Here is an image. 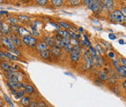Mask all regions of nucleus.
<instances>
[{"instance_id": "bb28decb", "label": "nucleus", "mask_w": 126, "mask_h": 107, "mask_svg": "<svg viewBox=\"0 0 126 107\" xmlns=\"http://www.w3.org/2000/svg\"><path fill=\"white\" fill-rule=\"evenodd\" d=\"M18 19H19V21H23V22L28 21V20H29V18H28L27 16H25V15H19V16H18Z\"/></svg>"}, {"instance_id": "a878e982", "label": "nucleus", "mask_w": 126, "mask_h": 107, "mask_svg": "<svg viewBox=\"0 0 126 107\" xmlns=\"http://www.w3.org/2000/svg\"><path fill=\"white\" fill-rule=\"evenodd\" d=\"M31 29H32V34H33L34 36H38L39 34H38V29H37V27H36V25L31 26Z\"/></svg>"}, {"instance_id": "423d86ee", "label": "nucleus", "mask_w": 126, "mask_h": 107, "mask_svg": "<svg viewBox=\"0 0 126 107\" xmlns=\"http://www.w3.org/2000/svg\"><path fill=\"white\" fill-rule=\"evenodd\" d=\"M99 4H100L99 1H91V5L88 8L91 9L93 12L96 13L99 10Z\"/></svg>"}, {"instance_id": "72a5a7b5", "label": "nucleus", "mask_w": 126, "mask_h": 107, "mask_svg": "<svg viewBox=\"0 0 126 107\" xmlns=\"http://www.w3.org/2000/svg\"><path fill=\"white\" fill-rule=\"evenodd\" d=\"M112 63H113L114 66H115V68H117L118 67L120 66V61H118L117 59L113 60V61H112Z\"/></svg>"}, {"instance_id": "13d9d810", "label": "nucleus", "mask_w": 126, "mask_h": 107, "mask_svg": "<svg viewBox=\"0 0 126 107\" xmlns=\"http://www.w3.org/2000/svg\"><path fill=\"white\" fill-rule=\"evenodd\" d=\"M2 2H4V1H2V0H0V3H2Z\"/></svg>"}, {"instance_id": "b1692460", "label": "nucleus", "mask_w": 126, "mask_h": 107, "mask_svg": "<svg viewBox=\"0 0 126 107\" xmlns=\"http://www.w3.org/2000/svg\"><path fill=\"white\" fill-rule=\"evenodd\" d=\"M73 47H74V46H73L72 44H70V43L68 45H67L66 47H64V50H65L66 52L69 53V52H71V51L73 50Z\"/></svg>"}, {"instance_id": "cd10ccee", "label": "nucleus", "mask_w": 126, "mask_h": 107, "mask_svg": "<svg viewBox=\"0 0 126 107\" xmlns=\"http://www.w3.org/2000/svg\"><path fill=\"white\" fill-rule=\"evenodd\" d=\"M95 50H96V53H104L103 48L101 47L99 44H96V45L95 46Z\"/></svg>"}, {"instance_id": "79ce46f5", "label": "nucleus", "mask_w": 126, "mask_h": 107, "mask_svg": "<svg viewBox=\"0 0 126 107\" xmlns=\"http://www.w3.org/2000/svg\"><path fill=\"white\" fill-rule=\"evenodd\" d=\"M6 58V56L4 55V53L0 51V58Z\"/></svg>"}, {"instance_id": "4d7b16f0", "label": "nucleus", "mask_w": 126, "mask_h": 107, "mask_svg": "<svg viewBox=\"0 0 126 107\" xmlns=\"http://www.w3.org/2000/svg\"><path fill=\"white\" fill-rule=\"evenodd\" d=\"M79 30H80V31H83V28H79Z\"/></svg>"}, {"instance_id": "864d4df0", "label": "nucleus", "mask_w": 126, "mask_h": 107, "mask_svg": "<svg viewBox=\"0 0 126 107\" xmlns=\"http://www.w3.org/2000/svg\"><path fill=\"white\" fill-rule=\"evenodd\" d=\"M123 87L125 89H126V80H125L123 82Z\"/></svg>"}, {"instance_id": "4be33fe9", "label": "nucleus", "mask_w": 126, "mask_h": 107, "mask_svg": "<svg viewBox=\"0 0 126 107\" xmlns=\"http://www.w3.org/2000/svg\"><path fill=\"white\" fill-rule=\"evenodd\" d=\"M25 90L27 93H32L34 91V89H33V87L31 85H26V87H25Z\"/></svg>"}, {"instance_id": "a211bd4d", "label": "nucleus", "mask_w": 126, "mask_h": 107, "mask_svg": "<svg viewBox=\"0 0 126 107\" xmlns=\"http://www.w3.org/2000/svg\"><path fill=\"white\" fill-rule=\"evenodd\" d=\"M45 40H46V43L48 44L49 45H50L51 47L54 46L55 42H54V39L52 37H45Z\"/></svg>"}, {"instance_id": "c756f323", "label": "nucleus", "mask_w": 126, "mask_h": 107, "mask_svg": "<svg viewBox=\"0 0 126 107\" xmlns=\"http://www.w3.org/2000/svg\"><path fill=\"white\" fill-rule=\"evenodd\" d=\"M60 25L61 26H63V28H67V29H69L70 28V26L68 23H65V22H60Z\"/></svg>"}, {"instance_id": "a18cd8bd", "label": "nucleus", "mask_w": 126, "mask_h": 107, "mask_svg": "<svg viewBox=\"0 0 126 107\" xmlns=\"http://www.w3.org/2000/svg\"><path fill=\"white\" fill-rule=\"evenodd\" d=\"M121 61H122V63L124 64V66L126 67V58H121Z\"/></svg>"}, {"instance_id": "f3484780", "label": "nucleus", "mask_w": 126, "mask_h": 107, "mask_svg": "<svg viewBox=\"0 0 126 107\" xmlns=\"http://www.w3.org/2000/svg\"><path fill=\"white\" fill-rule=\"evenodd\" d=\"M40 55L42 58L44 59H48L49 57H50V54H49V51L48 50L44 51V52H41L40 53Z\"/></svg>"}, {"instance_id": "5701e85b", "label": "nucleus", "mask_w": 126, "mask_h": 107, "mask_svg": "<svg viewBox=\"0 0 126 107\" xmlns=\"http://www.w3.org/2000/svg\"><path fill=\"white\" fill-rule=\"evenodd\" d=\"M60 34L63 36L64 38L70 39V34H69V32H68V31H60Z\"/></svg>"}, {"instance_id": "c9c22d12", "label": "nucleus", "mask_w": 126, "mask_h": 107, "mask_svg": "<svg viewBox=\"0 0 126 107\" xmlns=\"http://www.w3.org/2000/svg\"><path fill=\"white\" fill-rule=\"evenodd\" d=\"M47 107V105L44 102H39L38 104V107Z\"/></svg>"}, {"instance_id": "ea45409f", "label": "nucleus", "mask_w": 126, "mask_h": 107, "mask_svg": "<svg viewBox=\"0 0 126 107\" xmlns=\"http://www.w3.org/2000/svg\"><path fill=\"white\" fill-rule=\"evenodd\" d=\"M110 82L111 83H115V77H114V76H112V77H111L110 78Z\"/></svg>"}, {"instance_id": "49530a36", "label": "nucleus", "mask_w": 126, "mask_h": 107, "mask_svg": "<svg viewBox=\"0 0 126 107\" xmlns=\"http://www.w3.org/2000/svg\"><path fill=\"white\" fill-rule=\"evenodd\" d=\"M80 43H81V44H82L83 45H84V46H86V47L89 46V45H88V44H87V43H86V42H83V41H80ZM89 47H91V46H89Z\"/></svg>"}, {"instance_id": "9d476101", "label": "nucleus", "mask_w": 126, "mask_h": 107, "mask_svg": "<svg viewBox=\"0 0 126 107\" xmlns=\"http://www.w3.org/2000/svg\"><path fill=\"white\" fill-rule=\"evenodd\" d=\"M70 39H67V38H64L63 37L62 40L60 41V42L59 44H57V46L60 47H66L67 45H68L70 43Z\"/></svg>"}, {"instance_id": "f704fd0d", "label": "nucleus", "mask_w": 126, "mask_h": 107, "mask_svg": "<svg viewBox=\"0 0 126 107\" xmlns=\"http://www.w3.org/2000/svg\"><path fill=\"white\" fill-rule=\"evenodd\" d=\"M30 107H38V104L36 103V101H31L30 103Z\"/></svg>"}, {"instance_id": "37998d69", "label": "nucleus", "mask_w": 126, "mask_h": 107, "mask_svg": "<svg viewBox=\"0 0 126 107\" xmlns=\"http://www.w3.org/2000/svg\"><path fill=\"white\" fill-rule=\"evenodd\" d=\"M50 24L51 25H52V26H54L55 27V28H57L58 30L60 29V27H59V26H58L57 24H56V23H51V22L50 23Z\"/></svg>"}, {"instance_id": "aec40b11", "label": "nucleus", "mask_w": 126, "mask_h": 107, "mask_svg": "<svg viewBox=\"0 0 126 107\" xmlns=\"http://www.w3.org/2000/svg\"><path fill=\"white\" fill-rule=\"evenodd\" d=\"M99 79H100L101 80H107L108 79V76H107V73L104 72V71H101V72L99 73Z\"/></svg>"}, {"instance_id": "412c9836", "label": "nucleus", "mask_w": 126, "mask_h": 107, "mask_svg": "<svg viewBox=\"0 0 126 107\" xmlns=\"http://www.w3.org/2000/svg\"><path fill=\"white\" fill-rule=\"evenodd\" d=\"M4 55L7 58H10V59H12V60H17V58L15 56V55H13V54H11L10 53L7 52V51H5L4 52Z\"/></svg>"}, {"instance_id": "6e6552de", "label": "nucleus", "mask_w": 126, "mask_h": 107, "mask_svg": "<svg viewBox=\"0 0 126 107\" xmlns=\"http://www.w3.org/2000/svg\"><path fill=\"white\" fill-rule=\"evenodd\" d=\"M36 47L38 52L41 53L47 50V44L46 42H40L36 44Z\"/></svg>"}, {"instance_id": "603ef678", "label": "nucleus", "mask_w": 126, "mask_h": 107, "mask_svg": "<svg viewBox=\"0 0 126 107\" xmlns=\"http://www.w3.org/2000/svg\"><path fill=\"white\" fill-rule=\"evenodd\" d=\"M20 87H23V88H25L26 85H25L24 83H20Z\"/></svg>"}, {"instance_id": "58836bf2", "label": "nucleus", "mask_w": 126, "mask_h": 107, "mask_svg": "<svg viewBox=\"0 0 126 107\" xmlns=\"http://www.w3.org/2000/svg\"><path fill=\"white\" fill-rule=\"evenodd\" d=\"M84 38H85V41H86V42H87V44H88L89 46H91V42H90V41L88 40V37L86 36V35H84Z\"/></svg>"}, {"instance_id": "1a4fd4ad", "label": "nucleus", "mask_w": 126, "mask_h": 107, "mask_svg": "<svg viewBox=\"0 0 126 107\" xmlns=\"http://www.w3.org/2000/svg\"><path fill=\"white\" fill-rule=\"evenodd\" d=\"M10 40L13 42V43L15 45H16L17 47H21V45H22L21 40L16 35H15V34L11 35L10 36Z\"/></svg>"}, {"instance_id": "9b49d317", "label": "nucleus", "mask_w": 126, "mask_h": 107, "mask_svg": "<svg viewBox=\"0 0 126 107\" xmlns=\"http://www.w3.org/2000/svg\"><path fill=\"white\" fill-rule=\"evenodd\" d=\"M0 66H1V67L4 70H5L7 72H10V71H13L12 66H10V65L8 63H7V62H2V63H1Z\"/></svg>"}, {"instance_id": "7ed1b4c3", "label": "nucleus", "mask_w": 126, "mask_h": 107, "mask_svg": "<svg viewBox=\"0 0 126 107\" xmlns=\"http://www.w3.org/2000/svg\"><path fill=\"white\" fill-rule=\"evenodd\" d=\"M23 41L27 46L29 47H33V46H36L37 44V40L35 37L31 36V35H26L23 37Z\"/></svg>"}, {"instance_id": "5fc2aeb1", "label": "nucleus", "mask_w": 126, "mask_h": 107, "mask_svg": "<svg viewBox=\"0 0 126 107\" xmlns=\"http://www.w3.org/2000/svg\"><path fill=\"white\" fill-rule=\"evenodd\" d=\"M119 42H120V44H124V41L123 40H119Z\"/></svg>"}, {"instance_id": "6e6d98bb", "label": "nucleus", "mask_w": 126, "mask_h": 107, "mask_svg": "<svg viewBox=\"0 0 126 107\" xmlns=\"http://www.w3.org/2000/svg\"><path fill=\"white\" fill-rule=\"evenodd\" d=\"M65 74H66V75H70V76H71V77H73V74H70V73H68V72H66Z\"/></svg>"}, {"instance_id": "09e8293b", "label": "nucleus", "mask_w": 126, "mask_h": 107, "mask_svg": "<svg viewBox=\"0 0 126 107\" xmlns=\"http://www.w3.org/2000/svg\"><path fill=\"white\" fill-rule=\"evenodd\" d=\"M17 92H18V91H17L15 89H13V90H12V93H13V95H16L17 93Z\"/></svg>"}, {"instance_id": "3c124183", "label": "nucleus", "mask_w": 126, "mask_h": 107, "mask_svg": "<svg viewBox=\"0 0 126 107\" xmlns=\"http://www.w3.org/2000/svg\"><path fill=\"white\" fill-rule=\"evenodd\" d=\"M95 82H96V84H100V85H102V82H100V81H99V79L96 80L95 81Z\"/></svg>"}, {"instance_id": "e433bc0d", "label": "nucleus", "mask_w": 126, "mask_h": 107, "mask_svg": "<svg viewBox=\"0 0 126 107\" xmlns=\"http://www.w3.org/2000/svg\"><path fill=\"white\" fill-rule=\"evenodd\" d=\"M109 37H110V39L112 40H114L116 39V36H115L114 34H109Z\"/></svg>"}, {"instance_id": "a19ab883", "label": "nucleus", "mask_w": 126, "mask_h": 107, "mask_svg": "<svg viewBox=\"0 0 126 107\" xmlns=\"http://www.w3.org/2000/svg\"><path fill=\"white\" fill-rule=\"evenodd\" d=\"M114 92L116 93L117 94H119V89H118V87L117 86H115L114 87Z\"/></svg>"}, {"instance_id": "8fccbe9b", "label": "nucleus", "mask_w": 126, "mask_h": 107, "mask_svg": "<svg viewBox=\"0 0 126 107\" xmlns=\"http://www.w3.org/2000/svg\"><path fill=\"white\" fill-rule=\"evenodd\" d=\"M3 14H8V12L5 11V10H1L0 11V15H3Z\"/></svg>"}, {"instance_id": "f03ea898", "label": "nucleus", "mask_w": 126, "mask_h": 107, "mask_svg": "<svg viewBox=\"0 0 126 107\" xmlns=\"http://www.w3.org/2000/svg\"><path fill=\"white\" fill-rule=\"evenodd\" d=\"M94 61L93 58L91 56V55L88 53V52L86 53L84 55V58H83V64L82 66V68L83 70H88L91 69L93 67Z\"/></svg>"}, {"instance_id": "de8ad7c7", "label": "nucleus", "mask_w": 126, "mask_h": 107, "mask_svg": "<svg viewBox=\"0 0 126 107\" xmlns=\"http://www.w3.org/2000/svg\"><path fill=\"white\" fill-rule=\"evenodd\" d=\"M114 55H114V53L113 52H110V53H109V56H110V58H114Z\"/></svg>"}, {"instance_id": "c03bdc74", "label": "nucleus", "mask_w": 126, "mask_h": 107, "mask_svg": "<svg viewBox=\"0 0 126 107\" xmlns=\"http://www.w3.org/2000/svg\"><path fill=\"white\" fill-rule=\"evenodd\" d=\"M13 28L15 29V31H18V29H19V26H18L13 25Z\"/></svg>"}, {"instance_id": "4468645a", "label": "nucleus", "mask_w": 126, "mask_h": 107, "mask_svg": "<svg viewBox=\"0 0 126 107\" xmlns=\"http://www.w3.org/2000/svg\"><path fill=\"white\" fill-rule=\"evenodd\" d=\"M117 70L122 77H126V67L125 66H120L117 68Z\"/></svg>"}, {"instance_id": "0eeeda50", "label": "nucleus", "mask_w": 126, "mask_h": 107, "mask_svg": "<svg viewBox=\"0 0 126 107\" xmlns=\"http://www.w3.org/2000/svg\"><path fill=\"white\" fill-rule=\"evenodd\" d=\"M114 7L113 1L111 0H105L103 1V8L107 9V10H112Z\"/></svg>"}, {"instance_id": "f8f14e48", "label": "nucleus", "mask_w": 126, "mask_h": 107, "mask_svg": "<svg viewBox=\"0 0 126 107\" xmlns=\"http://www.w3.org/2000/svg\"><path fill=\"white\" fill-rule=\"evenodd\" d=\"M51 53L53 54L54 55H55V56L60 55L61 54V49H60V47H58L57 45L52 47V48H51Z\"/></svg>"}, {"instance_id": "2eb2a0df", "label": "nucleus", "mask_w": 126, "mask_h": 107, "mask_svg": "<svg viewBox=\"0 0 126 107\" xmlns=\"http://www.w3.org/2000/svg\"><path fill=\"white\" fill-rule=\"evenodd\" d=\"M18 32H19L20 36V37H23L26 36V35H29V31H27V30H26L25 28H24L23 27H19Z\"/></svg>"}, {"instance_id": "6ab92c4d", "label": "nucleus", "mask_w": 126, "mask_h": 107, "mask_svg": "<svg viewBox=\"0 0 126 107\" xmlns=\"http://www.w3.org/2000/svg\"><path fill=\"white\" fill-rule=\"evenodd\" d=\"M51 2H52L53 5H54L56 7H60L63 5L64 1H63V0H52Z\"/></svg>"}, {"instance_id": "20e7f679", "label": "nucleus", "mask_w": 126, "mask_h": 107, "mask_svg": "<svg viewBox=\"0 0 126 107\" xmlns=\"http://www.w3.org/2000/svg\"><path fill=\"white\" fill-rule=\"evenodd\" d=\"M80 48L78 45H75L73 50L70 53V58L71 60L73 62H77L79 60L80 58Z\"/></svg>"}, {"instance_id": "4c0bfd02", "label": "nucleus", "mask_w": 126, "mask_h": 107, "mask_svg": "<svg viewBox=\"0 0 126 107\" xmlns=\"http://www.w3.org/2000/svg\"><path fill=\"white\" fill-rule=\"evenodd\" d=\"M121 13H122V14L125 16V17H126V7H123L122 9H121V11H120Z\"/></svg>"}, {"instance_id": "c85d7f7f", "label": "nucleus", "mask_w": 126, "mask_h": 107, "mask_svg": "<svg viewBox=\"0 0 126 107\" xmlns=\"http://www.w3.org/2000/svg\"><path fill=\"white\" fill-rule=\"evenodd\" d=\"M4 98H5V100H6V101L8 102V104H10V106H11L12 107H15V105L13 104V103L12 102L11 99H10V98H9V97L7 95H5V94L4 95Z\"/></svg>"}, {"instance_id": "ddd939ff", "label": "nucleus", "mask_w": 126, "mask_h": 107, "mask_svg": "<svg viewBox=\"0 0 126 107\" xmlns=\"http://www.w3.org/2000/svg\"><path fill=\"white\" fill-rule=\"evenodd\" d=\"M11 31L10 27L9 26L7 23H2V34H10Z\"/></svg>"}, {"instance_id": "2f4dec72", "label": "nucleus", "mask_w": 126, "mask_h": 107, "mask_svg": "<svg viewBox=\"0 0 126 107\" xmlns=\"http://www.w3.org/2000/svg\"><path fill=\"white\" fill-rule=\"evenodd\" d=\"M69 2L71 5H78L80 3V1L79 0H70Z\"/></svg>"}, {"instance_id": "7c9ffc66", "label": "nucleus", "mask_w": 126, "mask_h": 107, "mask_svg": "<svg viewBox=\"0 0 126 107\" xmlns=\"http://www.w3.org/2000/svg\"><path fill=\"white\" fill-rule=\"evenodd\" d=\"M8 21H9L12 25H15L16 23H17V20L15 18H10L8 19Z\"/></svg>"}, {"instance_id": "dca6fc26", "label": "nucleus", "mask_w": 126, "mask_h": 107, "mask_svg": "<svg viewBox=\"0 0 126 107\" xmlns=\"http://www.w3.org/2000/svg\"><path fill=\"white\" fill-rule=\"evenodd\" d=\"M31 101L28 97H23L21 99V104L23 105L24 107H28L30 105Z\"/></svg>"}, {"instance_id": "f257e3e1", "label": "nucleus", "mask_w": 126, "mask_h": 107, "mask_svg": "<svg viewBox=\"0 0 126 107\" xmlns=\"http://www.w3.org/2000/svg\"><path fill=\"white\" fill-rule=\"evenodd\" d=\"M110 19L114 22L117 23H126V17H125L120 10H114L110 14Z\"/></svg>"}, {"instance_id": "473e14b6", "label": "nucleus", "mask_w": 126, "mask_h": 107, "mask_svg": "<svg viewBox=\"0 0 126 107\" xmlns=\"http://www.w3.org/2000/svg\"><path fill=\"white\" fill-rule=\"evenodd\" d=\"M37 3L40 5H45L48 3V1L47 0H38Z\"/></svg>"}, {"instance_id": "39448f33", "label": "nucleus", "mask_w": 126, "mask_h": 107, "mask_svg": "<svg viewBox=\"0 0 126 107\" xmlns=\"http://www.w3.org/2000/svg\"><path fill=\"white\" fill-rule=\"evenodd\" d=\"M1 40L2 42V43L10 50V51H13L14 50H15V46L13 43V42L10 40V39L6 37H1Z\"/></svg>"}, {"instance_id": "393cba45", "label": "nucleus", "mask_w": 126, "mask_h": 107, "mask_svg": "<svg viewBox=\"0 0 126 107\" xmlns=\"http://www.w3.org/2000/svg\"><path fill=\"white\" fill-rule=\"evenodd\" d=\"M24 93H25L24 90H19V91L17 92V95H15V99L17 100V99H19V98H23V96L24 95Z\"/></svg>"}]
</instances>
